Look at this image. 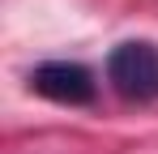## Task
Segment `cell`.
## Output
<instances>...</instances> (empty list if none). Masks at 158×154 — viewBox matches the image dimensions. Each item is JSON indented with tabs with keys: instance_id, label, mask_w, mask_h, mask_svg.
I'll return each mask as SVG.
<instances>
[{
	"instance_id": "cell-1",
	"label": "cell",
	"mask_w": 158,
	"mask_h": 154,
	"mask_svg": "<svg viewBox=\"0 0 158 154\" xmlns=\"http://www.w3.org/2000/svg\"><path fill=\"white\" fill-rule=\"evenodd\" d=\"M107 81L128 103H154L158 99V43L128 39L107 56Z\"/></svg>"
},
{
	"instance_id": "cell-2",
	"label": "cell",
	"mask_w": 158,
	"mask_h": 154,
	"mask_svg": "<svg viewBox=\"0 0 158 154\" xmlns=\"http://www.w3.org/2000/svg\"><path fill=\"white\" fill-rule=\"evenodd\" d=\"M30 86L52 103H64V107H81V103L94 99V73L77 64V60H47L30 73Z\"/></svg>"
}]
</instances>
